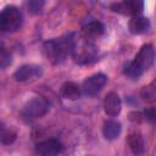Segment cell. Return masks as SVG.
I'll return each instance as SVG.
<instances>
[{
	"mask_svg": "<svg viewBox=\"0 0 156 156\" xmlns=\"http://www.w3.org/2000/svg\"><path fill=\"white\" fill-rule=\"evenodd\" d=\"M155 61V49L152 44H145L140 48L134 58L124 66V74L130 79L141 77Z\"/></svg>",
	"mask_w": 156,
	"mask_h": 156,
	"instance_id": "cell-1",
	"label": "cell"
},
{
	"mask_svg": "<svg viewBox=\"0 0 156 156\" xmlns=\"http://www.w3.org/2000/svg\"><path fill=\"white\" fill-rule=\"evenodd\" d=\"M72 41H73V33L61 37L50 39L44 43V54L46 58L52 65H58L66 60L68 55L72 52Z\"/></svg>",
	"mask_w": 156,
	"mask_h": 156,
	"instance_id": "cell-2",
	"label": "cell"
},
{
	"mask_svg": "<svg viewBox=\"0 0 156 156\" xmlns=\"http://www.w3.org/2000/svg\"><path fill=\"white\" fill-rule=\"evenodd\" d=\"M71 56L73 61L78 65H90L96 60L98 50L94 43L88 41L80 34L73 33Z\"/></svg>",
	"mask_w": 156,
	"mask_h": 156,
	"instance_id": "cell-3",
	"label": "cell"
},
{
	"mask_svg": "<svg viewBox=\"0 0 156 156\" xmlns=\"http://www.w3.org/2000/svg\"><path fill=\"white\" fill-rule=\"evenodd\" d=\"M50 110V102L43 96H34L28 100L20 111V117L26 123H30L45 116Z\"/></svg>",
	"mask_w": 156,
	"mask_h": 156,
	"instance_id": "cell-4",
	"label": "cell"
},
{
	"mask_svg": "<svg viewBox=\"0 0 156 156\" xmlns=\"http://www.w3.org/2000/svg\"><path fill=\"white\" fill-rule=\"evenodd\" d=\"M23 18L21 11L12 5L5 6L0 13V29L5 33L17 32L22 26Z\"/></svg>",
	"mask_w": 156,
	"mask_h": 156,
	"instance_id": "cell-5",
	"label": "cell"
},
{
	"mask_svg": "<svg viewBox=\"0 0 156 156\" xmlns=\"http://www.w3.org/2000/svg\"><path fill=\"white\" fill-rule=\"evenodd\" d=\"M107 83V76L104 73H95L90 77L85 78L82 83V93L87 96H95L98 95L105 84Z\"/></svg>",
	"mask_w": 156,
	"mask_h": 156,
	"instance_id": "cell-6",
	"label": "cell"
},
{
	"mask_svg": "<svg viewBox=\"0 0 156 156\" xmlns=\"http://www.w3.org/2000/svg\"><path fill=\"white\" fill-rule=\"evenodd\" d=\"M110 9L113 12L134 17V16H140V13L144 10V2L140 0H124L121 2L111 4Z\"/></svg>",
	"mask_w": 156,
	"mask_h": 156,
	"instance_id": "cell-7",
	"label": "cell"
},
{
	"mask_svg": "<svg viewBox=\"0 0 156 156\" xmlns=\"http://www.w3.org/2000/svg\"><path fill=\"white\" fill-rule=\"evenodd\" d=\"M43 76V68L38 65L27 63L18 67L13 73V79L16 82H32Z\"/></svg>",
	"mask_w": 156,
	"mask_h": 156,
	"instance_id": "cell-8",
	"label": "cell"
},
{
	"mask_svg": "<svg viewBox=\"0 0 156 156\" xmlns=\"http://www.w3.org/2000/svg\"><path fill=\"white\" fill-rule=\"evenodd\" d=\"M62 150V143L55 138L41 140L35 145V152L38 156H58Z\"/></svg>",
	"mask_w": 156,
	"mask_h": 156,
	"instance_id": "cell-9",
	"label": "cell"
},
{
	"mask_svg": "<svg viewBox=\"0 0 156 156\" xmlns=\"http://www.w3.org/2000/svg\"><path fill=\"white\" fill-rule=\"evenodd\" d=\"M105 32V26L102 24V22L95 20V21H90L88 23H85L82 29H80V35L87 39L88 41L94 43L96 39H99Z\"/></svg>",
	"mask_w": 156,
	"mask_h": 156,
	"instance_id": "cell-10",
	"label": "cell"
},
{
	"mask_svg": "<svg viewBox=\"0 0 156 156\" xmlns=\"http://www.w3.org/2000/svg\"><path fill=\"white\" fill-rule=\"evenodd\" d=\"M122 110V101L117 93L110 91L106 94L104 99V111L110 117H116L121 113Z\"/></svg>",
	"mask_w": 156,
	"mask_h": 156,
	"instance_id": "cell-11",
	"label": "cell"
},
{
	"mask_svg": "<svg viewBox=\"0 0 156 156\" xmlns=\"http://www.w3.org/2000/svg\"><path fill=\"white\" fill-rule=\"evenodd\" d=\"M127 144L134 156H140L145 151V141L140 132L132 130L127 136Z\"/></svg>",
	"mask_w": 156,
	"mask_h": 156,
	"instance_id": "cell-12",
	"label": "cell"
},
{
	"mask_svg": "<svg viewBox=\"0 0 156 156\" xmlns=\"http://www.w3.org/2000/svg\"><path fill=\"white\" fill-rule=\"evenodd\" d=\"M150 28V21L147 17L144 16H134L128 22V29L132 34H143L147 32Z\"/></svg>",
	"mask_w": 156,
	"mask_h": 156,
	"instance_id": "cell-13",
	"label": "cell"
},
{
	"mask_svg": "<svg viewBox=\"0 0 156 156\" xmlns=\"http://www.w3.org/2000/svg\"><path fill=\"white\" fill-rule=\"evenodd\" d=\"M122 132V124L116 119H106L102 127V134L107 140H115Z\"/></svg>",
	"mask_w": 156,
	"mask_h": 156,
	"instance_id": "cell-14",
	"label": "cell"
},
{
	"mask_svg": "<svg viewBox=\"0 0 156 156\" xmlns=\"http://www.w3.org/2000/svg\"><path fill=\"white\" fill-rule=\"evenodd\" d=\"M61 94L69 100H76L82 94V87L74 82H65L61 85Z\"/></svg>",
	"mask_w": 156,
	"mask_h": 156,
	"instance_id": "cell-15",
	"label": "cell"
},
{
	"mask_svg": "<svg viewBox=\"0 0 156 156\" xmlns=\"http://www.w3.org/2000/svg\"><path fill=\"white\" fill-rule=\"evenodd\" d=\"M140 95H141V99L145 102H154V101H156V78L150 84H147L146 87L143 88Z\"/></svg>",
	"mask_w": 156,
	"mask_h": 156,
	"instance_id": "cell-16",
	"label": "cell"
},
{
	"mask_svg": "<svg viewBox=\"0 0 156 156\" xmlns=\"http://www.w3.org/2000/svg\"><path fill=\"white\" fill-rule=\"evenodd\" d=\"M17 138V133L11 129V128H6L4 124H1V134H0V139L1 143L4 145H10L12 144Z\"/></svg>",
	"mask_w": 156,
	"mask_h": 156,
	"instance_id": "cell-17",
	"label": "cell"
},
{
	"mask_svg": "<svg viewBox=\"0 0 156 156\" xmlns=\"http://www.w3.org/2000/svg\"><path fill=\"white\" fill-rule=\"evenodd\" d=\"M12 61V56L10 54V51L5 48L4 44H1V49H0V66L1 68H6Z\"/></svg>",
	"mask_w": 156,
	"mask_h": 156,
	"instance_id": "cell-18",
	"label": "cell"
},
{
	"mask_svg": "<svg viewBox=\"0 0 156 156\" xmlns=\"http://www.w3.org/2000/svg\"><path fill=\"white\" fill-rule=\"evenodd\" d=\"M27 6H28V11L30 12V13H39L40 11H41V9H43V6H44V1H39V0H32V1H28V4H27Z\"/></svg>",
	"mask_w": 156,
	"mask_h": 156,
	"instance_id": "cell-19",
	"label": "cell"
},
{
	"mask_svg": "<svg viewBox=\"0 0 156 156\" xmlns=\"http://www.w3.org/2000/svg\"><path fill=\"white\" fill-rule=\"evenodd\" d=\"M143 116L146 121L156 124V107H149L143 111Z\"/></svg>",
	"mask_w": 156,
	"mask_h": 156,
	"instance_id": "cell-20",
	"label": "cell"
},
{
	"mask_svg": "<svg viewBox=\"0 0 156 156\" xmlns=\"http://www.w3.org/2000/svg\"><path fill=\"white\" fill-rule=\"evenodd\" d=\"M129 118L134 122H140L144 118V116H143V112H132L129 115Z\"/></svg>",
	"mask_w": 156,
	"mask_h": 156,
	"instance_id": "cell-21",
	"label": "cell"
},
{
	"mask_svg": "<svg viewBox=\"0 0 156 156\" xmlns=\"http://www.w3.org/2000/svg\"><path fill=\"white\" fill-rule=\"evenodd\" d=\"M152 156H156V149H155V151H154V155Z\"/></svg>",
	"mask_w": 156,
	"mask_h": 156,
	"instance_id": "cell-22",
	"label": "cell"
}]
</instances>
